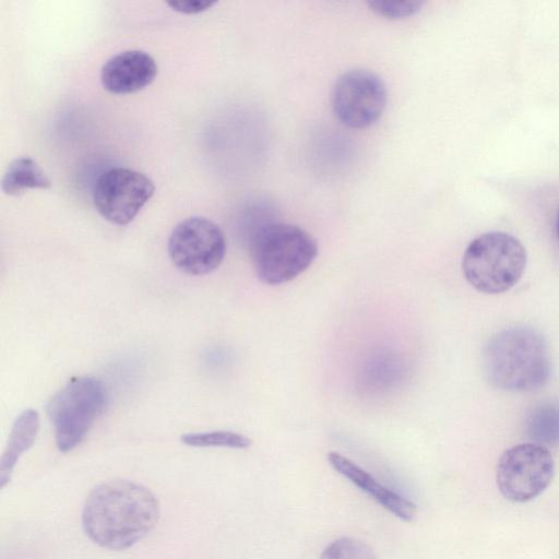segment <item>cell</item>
Wrapping results in <instances>:
<instances>
[{"label":"cell","mask_w":559,"mask_h":559,"mask_svg":"<svg viewBox=\"0 0 559 559\" xmlns=\"http://www.w3.org/2000/svg\"><path fill=\"white\" fill-rule=\"evenodd\" d=\"M154 191L153 181L143 173L114 167L96 180L93 202L105 219L116 225H127L134 219Z\"/></svg>","instance_id":"9"},{"label":"cell","mask_w":559,"mask_h":559,"mask_svg":"<svg viewBox=\"0 0 559 559\" xmlns=\"http://www.w3.org/2000/svg\"><path fill=\"white\" fill-rule=\"evenodd\" d=\"M51 182L35 159L28 156L12 160L1 180L5 194L16 195L27 189H48Z\"/></svg>","instance_id":"13"},{"label":"cell","mask_w":559,"mask_h":559,"mask_svg":"<svg viewBox=\"0 0 559 559\" xmlns=\"http://www.w3.org/2000/svg\"><path fill=\"white\" fill-rule=\"evenodd\" d=\"M180 441L186 445L195 448L247 449L252 443L247 436L228 430L185 433L180 437Z\"/></svg>","instance_id":"15"},{"label":"cell","mask_w":559,"mask_h":559,"mask_svg":"<svg viewBox=\"0 0 559 559\" xmlns=\"http://www.w3.org/2000/svg\"><path fill=\"white\" fill-rule=\"evenodd\" d=\"M526 262L525 247L518 238L502 231H490L476 237L466 247L462 271L476 290L496 295L518 284Z\"/></svg>","instance_id":"4"},{"label":"cell","mask_w":559,"mask_h":559,"mask_svg":"<svg viewBox=\"0 0 559 559\" xmlns=\"http://www.w3.org/2000/svg\"><path fill=\"white\" fill-rule=\"evenodd\" d=\"M107 401L104 383L92 377L72 378L49 399L46 411L60 452H69L84 440Z\"/></svg>","instance_id":"5"},{"label":"cell","mask_w":559,"mask_h":559,"mask_svg":"<svg viewBox=\"0 0 559 559\" xmlns=\"http://www.w3.org/2000/svg\"><path fill=\"white\" fill-rule=\"evenodd\" d=\"M326 459L335 472L347 478L394 516L404 522L414 520L417 507L413 501L383 486L370 473L336 451H330Z\"/></svg>","instance_id":"11"},{"label":"cell","mask_w":559,"mask_h":559,"mask_svg":"<svg viewBox=\"0 0 559 559\" xmlns=\"http://www.w3.org/2000/svg\"><path fill=\"white\" fill-rule=\"evenodd\" d=\"M555 474V461L547 447L524 442L500 455L496 481L501 495L518 503L531 501L549 486Z\"/></svg>","instance_id":"6"},{"label":"cell","mask_w":559,"mask_h":559,"mask_svg":"<svg viewBox=\"0 0 559 559\" xmlns=\"http://www.w3.org/2000/svg\"><path fill=\"white\" fill-rule=\"evenodd\" d=\"M483 360L489 383L508 392L536 390L548 381L551 370L546 338L526 325L506 328L491 335Z\"/></svg>","instance_id":"2"},{"label":"cell","mask_w":559,"mask_h":559,"mask_svg":"<svg viewBox=\"0 0 559 559\" xmlns=\"http://www.w3.org/2000/svg\"><path fill=\"white\" fill-rule=\"evenodd\" d=\"M159 515V501L148 488L114 479L90 492L82 511V526L99 547L124 550L143 539L156 526Z\"/></svg>","instance_id":"1"},{"label":"cell","mask_w":559,"mask_h":559,"mask_svg":"<svg viewBox=\"0 0 559 559\" xmlns=\"http://www.w3.org/2000/svg\"><path fill=\"white\" fill-rule=\"evenodd\" d=\"M526 432L532 442L548 447L559 444V405L544 403L526 417Z\"/></svg>","instance_id":"14"},{"label":"cell","mask_w":559,"mask_h":559,"mask_svg":"<svg viewBox=\"0 0 559 559\" xmlns=\"http://www.w3.org/2000/svg\"><path fill=\"white\" fill-rule=\"evenodd\" d=\"M556 229H557V236H558V239H559V213H558Z\"/></svg>","instance_id":"19"},{"label":"cell","mask_w":559,"mask_h":559,"mask_svg":"<svg viewBox=\"0 0 559 559\" xmlns=\"http://www.w3.org/2000/svg\"><path fill=\"white\" fill-rule=\"evenodd\" d=\"M370 10L390 20L405 19L416 14L424 5L420 0H371Z\"/></svg>","instance_id":"17"},{"label":"cell","mask_w":559,"mask_h":559,"mask_svg":"<svg viewBox=\"0 0 559 559\" xmlns=\"http://www.w3.org/2000/svg\"><path fill=\"white\" fill-rule=\"evenodd\" d=\"M320 559H377L373 549L354 537H341L329 544Z\"/></svg>","instance_id":"16"},{"label":"cell","mask_w":559,"mask_h":559,"mask_svg":"<svg viewBox=\"0 0 559 559\" xmlns=\"http://www.w3.org/2000/svg\"><path fill=\"white\" fill-rule=\"evenodd\" d=\"M258 278L267 285L287 283L305 272L318 255V243L302 227L289 223L259 226L250 238Z\"/></svg>","instance_id":"3"},{"label":"cell","mask_w":559,"mask_h":559,"mask_svg":"<svg viewBox=\"0 0 559 559\" xmlns=\"http://www.w3.org/2000/svg\"><path fill=\"white\" fill-rule=\"evenodd\" d=\"M226 240L221 227L213 221L192 216L179 222L168 239V254L181 272L205 275L216 270L224 260Z\"/></svg>","instance_id":"7"},{"label":"cell","mask_w":559,"mask_h":559,"mask_svg":"<svg viewBox=\"0 0 559 559\" xmlns=\"http://www.w3.org/2000/svg\"><path fill=\"white\" fill-rule=\"evenodd\" d=\"M39 428V416L35 409L23 411L14 420L8 443L0 461V486L3 488L11 478L20 457L34 443Z\"/></svg>","instance_id":"12"},{"label":"cell","mask_w":559,"mask_h":559,"mask_svg":"<svg viewBox=\"0 0 559 559\" xmlns=\"http://www.w3.org/2000/svg\"><path fill=\"white\" fill-rule=\"evenodd\" d=\"M215 2L205 0L170 1L167 4L175 11L185 14H195L210 9Z\"/></svg>","instance_id":"18"},{"label":"cell","mask_w":559,"mask_h":559,"mask_svg":"<svg viewBox=\"0 0 559 559\" xmlns=\"http://www.w3.org/2000/svg\"><path fill=\"white\" fill-rule=\"evenodd\" d=\"M157 74L154 58L139 49L109 58L100 71L102 84L112 94H131L150 85Z\"/></svg>","instance_id":"10"},{"label":"cell","mask_w":559,"mask_h":559,"mask_svg":"<svg viewBox=\"0 0 559 559\" xmlns=\"http://www.w3.org/2000/svg\"><path fill=\"white\" fill-rule=\"evenodd\" d=\"M386 98L384 82L367 69H353L341 74L331 95L336 118L352 129H365L373 124L382 116Z\"/></svg>","instance_id":"8"}]
</instances>
